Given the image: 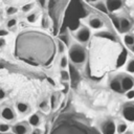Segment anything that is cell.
I'll list each match as a JSON object with an SVG mask.
<instances>
[{"instance_id": "d590c367", "label": "cell", "mask_w": 134, "mask_h": 134, "mask_svg": "<svg viewBox=\"0 0 134 134\" xmlns=\"http://www.w3.org/2000/svg\"><path fill=\"white\" fill-rule=\"evenodd\" d=\"M130 49H131V51H132V52H134V44H133V45L130 47Z\"/></svg>"}, {"instance_id": "d6986e66", "label": "cell", "mask_w": 134, "mask_h": 134, "mask_svg": "<svg viewBox=\"0 0 134 134\" xmlns=\"http://www.w3.org/2000/svg\"><path fill=\"white\" fill-rule=\"evenodd\" d=\"M127 71L130 73H134V58L130 59L127 63Z\"/></svg>"}, {"instance_id": "d4e9b609", "label": "cell", "mask_w": 134, "mask_h": 134, "mask_svg": "<svg viewBox=\"0 0 134 134\" xmlns=\"http://www.w3.org/2000/svg\"><path fill=\"white\" fill-rule=\"evenodd\" d=\"M17 10H18V8H17V7H15V6H9V7H7V8H6V10H5V12H6V14H7V15H9V16H10V15L16 14V13H17Z\"/></svg>"}, {"instance_id": "5b68a950", "label": "cell", "mask_w": 134, "mask_h": 134, "mask_svg": "<svg viewBox=\"0 0 134 134\" xmlns=\"http://www.w3.org/2000/svg\"><path fill=\"white\" fill-rule=\"evenodd\" d=\"M0 114H1V117H2L4 120H6V121H13V120L16 118V113H15V111H14L10 107H8V106L3 107V108L1 109V111H0Z\"/></svg>"}, {"instance_id": "ffe728a7", "label": "cell", "mask_w": 134, "mask_h": 134, "mask_svg": "<svg viewBox=\"0 0 134 134\" xmlns=\"http://www.w3.org/2000/svg\"><path fill=\"white\" fill-rule=\"evenodd\" d=\"M37 19H38L37 13H31V14H29V15L26 17V20H27L28 23H35V22L37 21Z\"/></svg>"}, {"instance_id": "ba28073f", "label": "cell", "mask_w": 134, "mask_h": 134, "mask_svg": "<svg viewBox=\"0 0 134 134\" xmlns=\"http://www.w3.org/2000/svg\"><path fill=\"white\" fill-rule=\"evenodd\" d=\"M119 18V25H118V31L120 32H127L131 29L132 23L127 17H118Z\"/></svg>"}, {"instance_id": "7402d4cb", "label": "cell", "mask_w": 134, "mask_h": 134, "mask_svg": "<svg viewBox=\"0 0 134 134\" xmlns=\"http://www.w3.org/2000/svg\"><path fill=\"white\" fill-rule=\"evenodd\" d=\"M60 74H61V79H62L63 81L67 82V81H69V80H70V75H69V72H68L67 70L62 69V70H61V72H60Z\"/></svg>"}, {"instance_id": "5bb4252c", "label": "cell", "mask_w": 134, "mask_h": 134, "mask_svg": "<svg viewBox=\"0 0 134 134\" xmlns=\"http://www.w3.org/2000/svg\"><path fill=\"white\" fill-rule=\"evenodd\" d=\"M93 5H94V7H95L97 10H99V12H102V13H104V14H107V13H108L106 3H105L104 1H98V2L94 3Z\"/></svg>"}, {"instance_id": "4fadbf2b", "label": "cell", "mask_w": 134, "mask_h": 134, "mask_svg": "<svg viewBox=\"0 0 134 134\" xmlns=\"http://www.w3.org/2000/svg\"><path fill=\"white\" fill-rule=\"evenodd\" d=\"M16 108H17V110H18V112H20V113H27L28 112V110H29V107H28V105L26 104V103H23V102H18V103H16Z\"/></svg>"}, {"instance_id": "f546056e", "label": "cell", "mask_w": 134, "mask_h": 134, "mask_svg": "<svg viewBox=\"0 0 134 134\" xmlns=\"http://www.w3.org/2000/svg\"><path fill=\"white\" fill-rule=\"evenodd\" d=\"M55 98H57V97H55V95L53 94V95L51 96V100H50V103H51V108H54V106H55V102H57Z\"/></svg>"}, {"instance_id": "603a6c76", "label": "cell", "mask_w": 134, "mask_h": 134, "mask_svg": "<svg viewBox=\"0 0 134 134\" xmlns=\"http://www.w3.org/2000/svg\"><path fill=\"white\" fill-rule=\"evenodd\" d=\"M9 130H10V126L8 124H5V122L0 124V133H6Z\"/></svg>"}, {"instance_id": "9a60e30c", "label": "cell", "mask_w": 134, "mask_h": 134, "mask_svg": "<svg viewBox=\"0 0 134 134\" xmlns=\"http://www.w3.org/2000/svg\"><path fill=\"white\" fill-rule=\"evenodd\" d=\"M124 42H125V44L130 48V47L134 44V36H132V35H126V36L124 37Z\"/></svg>"}, {"instance_id": "ac0fdd59", "label": "cell", "mask_w": 134, "mask_h": 134, "mask_svg": "<svg viewBox=\"0 0 134 134\" xmlns=\"http://www.w3.org/2000/svg\"><path fill=\"white\" fill-rule=\"evenodd\" d=\"M57 47H58V52L59 54H63L65 51V44L62 40H58L57 42Z\"/></svg>"}, {"instance_id": "4316f807", "label": "cell", "mask_w": 134, "mask_h": 134, "mask_svg": "<svg viewBox=\"0 0 134 134\" xmlns=\"http://www.w3.org/2000/svg\"><path fill=\"white\" fill-rule=\"evenodd\" d=\"M5 36H8V30L5 28H0V38H3Z\"/></svg>"}, {"instance_id": "30bf717a", "label": "cell", "mask_w": 134, "mask_h": 134, "mask_svg": "<svg viewBox=\"0 0 134 134\" xmlns=\"http://www.w3.org/2000/svg\"><path fill=\"white\" fill-rule=\"evenodd\" d=\"M12 130H13L14 134H27L28 126L26 122L21 121V122H17L16 125H14Z\"/></svg>"}, {"instance_id": "f1b7e54d", "label": "cell", "mask_w": 134, "mask_h": 134, "mask_svg": "<svg viewBox=\"0 0 134 134\" xmlns=\"http://www.w3.org/2000/svg\"><path fill=\"white\" fill-rule=\"evenodd\" d=\"M5 96H6V92L3 89L0 88V100L3 99V98H5Z\"/></svg>"}, {"instance_id": "8d00e7d4", "label": "cell", "mask_w": 134, "mask_h": 134, "mask_svg": "<svg viewBox=\"0 0 134 134\" xmlns=\"http://www.w3.org/2000/svg\"><path fill=\"white\" fill-rule=\"evenodd\" d=\"M124 134H133V132H132V131H127V132H125Z\"/></svg>"}, {"instance_id": "cb8c5ba5", "label": "cell", "mask_w": 134, "mask_h": 134, "mask_svg": "<svg viewBox=\"0 0 134 134\" xmlns=\"http://www.w3.org/2000/svg\"><path fill=\"white\" fill-rule=\"evenodd\" d=\"M32 7H34V4H32V3H26V4L22 5L21 10H22L23 13H28V12H30V10L32 9Z\"/></svg>"}, {"instance_id": "4dcf8cb0", "label": "cell", "mask_w": 134, "mask_h": 134, "mask_svg": "<svg viewBox=\"0 0 134 134\" xmlns=\"http://www.w3.org/2000/svg\"><path fill=\"white\" fill-rule=\"evenodd\" d=\"M6 45V41L4 38H0V48H3Z\"/></svg>"}, {"instance_id": "2e32d148", "label": "cell", "mask_w": 134, "mask_h": 134, "mask_svg": "<svg viewBox=\"0 0 134 134\" xmlns=\"http://www.w3.org/2000/svg\"><path fill=\"white\" fill-rule=\"evenodd\" d=\"M127 128H128V126H127L126 122H119L116 126V131L119 134H124L125 132H127Z\"/></svg>"}, {"instance_id": "8fae6325", "label": "cell", "mask_w": 134, "mask_h": 134, "mask_svg": "<svg viewBox=\"0 0 134 134\" xmlns=\"http://www.w3.org/2000/svg\"><path fill=\"white\" fill-rule=\"evenodd\" d=\"M89 23V26L93 29H99L104 26V22L102 19H99L98 17H91L88 21Z\"/></svg>"}, {"instance_id": "484cf974", "label": "cell", "mask_w": 134, "mask_h": 134, "mask_svg": "<svg viewBox=\"0 0 134 134\" xmlns=\"http://www.w3.org/2000/svg\"><path fill=\"white\" fill-rule=\"evenodd\" d=\"M111 19H112V22H113V24H114L115 28L118 30V25H119V18H118L117 16H112V17H111Z\"/></svg>"}, {"instance_id": "836d02e7", "label": "cell", "mask_w": 134, "mask_h": 134, "mask_svg": "<svg viewBox=\"0 0 134 134\" xmlns=\"http://www.w3.org/2000/svg\"><path fill=\"white\" fill-rule=\"evenodd\" d=\"M47 24H48V23H47V19H46V18H44V19H43V22H42L43 27H44V28H46V27H47Z\"/></svg>"}, {"instance_id": "3957f363", "label": "cell", "mask_w": 134, "mask_h": 134, "mask_svg": "<svg viewBox=\"0 0 134 134\" xmlns=\"http://www.w3.org/2000/svg\"><path fill=\"white\" fill-rule=\"evenodd\" d=\"M122 116L128 121H134V102H129L122 107Z\"/></svg>"}, {"instance_id": "52a82bcc", "label": "cell", "mask_w": 134, "mask_h": 134, "mask_svg": "<svg viewBox=\"0 0 134 134\" xmlns=\"http://www.w3.org/2000/svg\"><path fill=\"white\" fill-rule=\"evenodd\" d=\"M105 3L108 9V13H113V12L118 10L124 4L121 0H107Z\"/></svg>"}, {"instance_id": "d6a6232c", "label": "cell", "mask_w": 134, "mask_h": 134, "mask_svg": "<svg viewBox=\"0 0 134 134\" xmlns=\"http://www.w3.org/2000/svg\"><path fill=\"white\" fill-rule=\"evenodd\" d=\"M31 134H42V131H41L40 129L36 128V129H34V130L31 131Z\"/></svg>"}, {"instance_id": "277c9868", "label": "cell", "mask_w": 134, "mask_h": 134, "mask_svg": "<svg viewBox=\"0 0 134 134\" xmlns=\"http://www.w3.org/2000/svg\"><path fill=\"white\" fill-rule=\"evenodd\" d=\"M76 39L81 43H87L90 40L91 37V31L87 26H82L77 31H76Z\"/></svg>"}, {"instance_id": "7a4b0ae2", "label": "cell", "mask_w": 134, "mask_h": 134, "mask_svg": "<svg viewBox=\"0 0 134 134\" xmlns=\"http://www.w3.org/2000/svg\"><path fill=\"white\" fill-rule=\"evenodd\" d=\"M119 79H120V84H121V88H122L124 92H128V91L132 90V88L134 87L133 76L122 73V74H119Z\"/></svg>"}, {"instance_id": "83f0119b", "label": "cell", "mask_w": 134, "mask_h": 134, "mask_svg": "<svg viewBox=\"0 0 134 134\" xmlns=\"http://www.w3.org/2000/svg\"><path fill=\"white\" fill-rule=\"evenodd\" d=\"M126 96H127L129 99H132V98H134V90L132 89V90L128 91V92L126 93Z\"/></svg>"}, {"instance_id": "9c48e42d", "label": "cell", "mask_w": 134, "mask_h": 134, "mask_svg": "<svg viewBox=\"0 0 134 134\" xmlns=\"http://www.w3.org/2000/svg\"><path fill=\"white\" fill-rule=\"evenodd\" d=\"M109 85H110L111 90H113L114 92H117V93H124V90H122V88H121V84H120L119 75L114 76L113 79H111Z\"/></svg>"}, {"instance_id": "44dd1931", "label": "cell", "mask_w": 134, "mask_h": 134, "mask_svg": "<svg viewBox=\"0 0 134 134\" xmlns=\"http://www.w3.org/2000/svg\"><path fill=\"white\" fill-rule=\"evenodd\" d=\"M67 66H68V60H67V57H66V55H62L61 59H60V67H61L62 69H65Z\"/></svg>"}, {"instance_id": "7c38bea8", "label": "cell", "mask_w": 134, "mask_h": 134, "mask_svg": "<svg viewBox=\"0 0 134 134\" xmlns=\"http://www.w3.org/2000/svg\"><path fill=\"white\" fill-rule=\"evenodd\" d=\"M40 122H41V118H40L39 114H37V113L31 114V115L29 116V118H28V124H29L30 126L35 127V128L38 127V126L40 125Z\"/></svg>"}, {"instance_id": "1f68e13d", "label": "cell", "mask_w": 134, "mask_h": 134, "mask_svg": "<svg viewBox=\"0 0 134 134\" xmlns=\"http://www.w3.org/2000/svg\"><path fill=\"white\" fill-rule=\"evenodd\" d=\"M46 106H47V102H46V100H43V102L40 103V105H39V107H40L41 109H46Z\"/></svg>"}, {"instance_id": "e575fe53", "label": "cell", "mask_w": 134, "mask_h": 134, "mask_svg": "<svg viewBox=\"0 0 134 134\" xmlns=\"http://www.w3.org/2000/svg\"><path fill=\"white\" fill-rule=\"evenodd\" d=\"M39 4H40L41 6H45V4H46V2H45V1H39Z\"/></svg>"}, {"instance_id": "e0dca14e", "label": "cell", "mask_w": 134, "mask_h": 134, "mask_svg": "<svg viewBox=\"0 0 134 134\" xmlns=\"http://www.w3.org/2000/svg\"><path fill=\"white\" fill-rule=\"evenodd\" d=\"M16 25H17V19L16 18H9L6 21V28H8V29L14 28Z\"/></svg>"}, {"instance_id": "74e56055", "label": "cell", "mask_w": 134, "mask_h": 134, "mask_svg": "<svg viewBox=\"0 0 134 134\" xmlns=\"http://www.w3.org/2000/svg\"><path fill=\"white\" fill-rule=\"evenodd\" d=\"M48 81H49V82L51 83V85H54V83H53V81H52L51 79H48Z\"/></svg>"}, {"instance_id": "6da1fadb", "label": "cell", "mask_w": 134, "mask_h": 134, "mask_svg": "<svg viewBox=\"0 0 134 134\" xmlns=\"http://www.w3.org/2000/svg\"><path fill=\"white\" fill-rule=\"evenodd\" d=\"M86 50L80 44H73L68 51V59L75 65H81L86 61Z\"/></svg>"}, {"instance_id": "8992f818", "label": "cell", "mask_w": 134, "mask_h": 134, "mask_svg": "<svg viewBox=\"0 0 134 134\" xmlns=\"http://www.w3.org/2000/svg\"><path fill=\"white\" fill-rule=\"evenodd\" d=\"M102 132L103 134H115L116 132V125L112 119L106 120L102 125Z\"/></svg>"}]
</instances>
